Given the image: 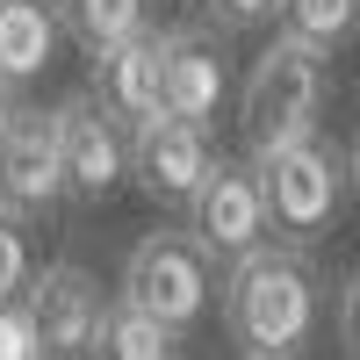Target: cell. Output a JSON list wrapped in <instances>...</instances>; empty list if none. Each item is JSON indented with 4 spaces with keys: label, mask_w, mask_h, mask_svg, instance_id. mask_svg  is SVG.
I'll use <instances>...</instances> for the list:
<instances>
[{
    "label": "cell",
    "mask_w": 360,
    "mask_h": 360,
    "mask_svg": "<svg viewBox=\"0 0 360 360\" xmlns=\"http://www.w3.org/2000/svg\"><path fill=\"white\" fill-rule=\"evenodd\" d=\"M123 130H144L152 115H166V58H159V37L115 44V51H94V86H86Z\"/></svg>",
    "instance_id": "obj_10"
},
{
    "label": "cell",
    "mask_w": 360,
    "mask_h": 360,
    "mask_svg": "<svg viewBox=\"0 0 360 360\" xmlns=\"http://www.w3.org/2000/svg\"><path fill=\"white\" fill-rule=\"evenodd\" d=\"M281 8H288V0H202V15L217 29H266Z\"/></svg>",
    "instance_id": "obj_18"
},
{
    "label": "cell",
    "mask_w": 360,
    "mask_h": 360,
    "mask_svg": "<svg viewBox=\"0 0 360 360\" xmlns=\"http://www.w3.org/2000/svg\"><path fill=\"white\" fill-rule=\"evenodd\" d=\"M29 281H37V259H29V217L0 209V303H22Z\"/></svg>",
    "instance_id": "obj_16"
},
{
    "label": "cell",
    "mask_w": 360,
    "mask_h": 360,
    "mask_svg": "<svg viewBox=\"0 0 360 360\" xmlns=\"http://www.w3.org/2000/svg\"><path fill=\"white\" fill-rule=\"evenodd\" d=\"M339 332H346V346L360 353V274L339 288Z\"/></svg>",
    "instance_id": "obj_19"
},
{
    "label": "cell",
    "mask_w": 360,
    "mask_h": 360,
    "mask_svg": "<svg viewBox=\"0 0 360 360\" xmlns=\"http://www.w3.org/2000/svg\"><path fill=\"white\" fill-rule=\"evenodd\" d=\"M51 8H58L65 37H72L86 58L130 44V37H144V0H51Z\"/></svg>",
    "instance_id": "obj_14"
},
{
    "label": "cell",
    "mask_w": 360,
    "mask_h": 360,
    "mask_svg": "<svg viewBox=\"0 0 360 360\" xmlns=\"http://www.w3.org/2000/svg\"><path fill=\"white\" fill-rule=\"evenodd\" d=\"M22 295H29V310H37V332H44L51 360H94L101 317H108L115 295H101V281L86 274L79 259H51Z\"/></svg>",
    "instance_id": "obj_7"
},
{
    "label": "cell",
    "mask_w": 360,
    "mask_h": 360,
    "mask_svg": "<svg viewBox=\"0 0 360 360\" xmlns=\"http://www.w3.org/2000/svg\"><path fill=\"white\" fill-rule=\"evenodd\" d=\"M8 108H15V101H8V79H0V115H8Z\"/></svg>",
    "instance_id": "obj_21"
},
{
    "label": "cell",
    "mask_w": 360,
    "mask_h": 360,
    "mask_svg": "<svg viewBox=\"0 0 360 360\" xmlns=\"http://www.w3.org/2000/svg\"><path fill=\"white\" fill-rule=\"evenodd\" d=\"M58 202H65V123L58 108L15 101L0 115V209L37 224Z\"/></svg>",
    "instance_id": "obj_5"
},
{
    "label": "cell",
    "mask_w": 360,
    "mask_h": 360,
    "mask_svg": "<svg viewBox=\"0 0 360 360\" xmlns=\"http://www.w3.org/2000/svg\"><path fill=\"white\" fill-rule=\"evenodd\" d=\"M180 217H188V231H195L217 259H245V252H259L266 238H274L266 180H259L252 159H217V166H209V180L195 188V202L180 209Z\"/></svg>",
    "instance_id": "obj_6"
},
{
    "label": "cell",
    "mask_w": 360,
    "mask_h": 360,
    "mask_svg": "<svg viewBox=\"0 0 360 360\" xmlns=\"http://www.w3.org/2000/svg\"><path fill=\"white\" fill-rule=\"evenodd\" d=\"M58 123H65V195L86 202V209H101L130 180V130L115 123L94 94L58 101Z\"/></svg>",
    "instance_id": "obj_8"
},
{
    "label": "cell",
    "mask_w": 360,
    "mask_h": 360,
    "mask_svg": "<svg viewBox=\"0 0 360 360\" xmlns=\"http://www.w3.org/2000/svg\"><path fill=\"white\" fill-rule=\"evenodd\" d=\"M217 288H224L217 281V252H209L188 224H180V231H166V224L144 231L137 245H130V259H123V281H115V295L137 303V310H152L166 332L202 324Z\"/></svg>",
    "instance_id": "obj_3"
},
{
    "label": "cell",
    "mask_w": 360,
    "mask_h": 360,
    "mask_svg": "<svg viewBox=\"0 0 360 360\" xmlns=\"http://www.w3.org/2000/svg\"><path fill=\"white\" fill-rule=\"evenodd\" d=\"M217 310H224V332L238 346V360H303L310 332H317V266L310 245H274L266 238L259 252L231 259V274L217 288Z\"/></svg>",
    "instance_id": "obj_1"
},
{
    "label": "cell",
    "mask_w": 360,
    "mask_h": 360,
    "mask_svg": "<svg viewBox=\"0 0 360 360\" xmlns=\"http://www.w3.org/2000/svg\"><path fill=\"white\" fill-rule=\"evenodd\" d=\"M324 94H332L324 51L281 29V37L245 65V86H238V130H245V152L259 159V152H281V144L317 137Z\"/></svg>",
    "instance_id": "obj_2"
},
{
    "label": "cell",
    "mask_w": 360,
    "mask_h": 360,
    "mask_svg": "<svg viewBox=\"0 0 360 360\" xmlns=\"http://www.w3.org/2000/svg\"><path fill=\"white\" fill-rule=\"evenodd\" d=\"M209 166H217V144H209L202 123L152 115L144 130H130V180H137V195H152V202L188 209L195 188L209 180Z\"/></svg>",
    "instance_id": "obj_9"
},
{
    "label": "cell",
    "mask_w": 360,
    "mask_h": 360,
    "mask_svg": "<svg viewBox=\"0 0 360 360\" xmlns=\"http://www.w3.org/2000/svg\"><path fill=\"white\" fill-rule=\"evenodd\" d=\"M58 37H65V22L51 0H0V79L8 86L37 79L58 58Z\"/></svg>",
    "instance_id": "obj_12"
},
{
    "label": "cell",
    "mask_w": 360,
    "mask_h": 360,
    "mask_svg": "<svg viewBox=\"0 0 360 360\" xmlns=\"http://www.w3.org/2000/svg\"><path fill=\"white\" fill-rule=\"evenodd\" d=\"M252 166L266 180V209H274V231L288 238V245H317V238L332 231L346 188H353V180H346V152H332L324 137L259 152Z\"/></svg>",
    "instance_id": "obj_4"
},
{
    "label": "cell",
    "mask_w": 360,
    "mask_h": 360,
    "mask_svg": "<svg viewBox=\"0 0 360 360\" xmlns=\"http://www.w3.org/2000/svg\"><path fill=\"white\" fill-rule=\"evenodd\" d=\"M281 29L303 37V44H317V51H339L353 29H360V0H288Z\"/></svg>",
    "instance_id": "obj_15"
},
{
    "label": "cell",
    "mask_w": 360,
    "mask_h": 360,
    "mask_svg": "<svg viewBox=\"0 0 360 360\" xmlns=\"http://www.w3.org/2000/svg\"><path fill=\"white\" fill-rule=\"evenodd\" d=\"M0 360H51L44 353V332H37V310L22 303H0Z\"/></svg>",
    "instance_id": "obj_17"
},
{
    "label": "cell",
    "mask_w": 360,
    "mask_h": 360,
    "mask_svg": "<svg viewBox=\"0 0 360 360\" xmlns=\"http://www.w3.org/2000/svg\"><path fill=\"white\" fill-rule=\"evenodd\" d=\"M159 58H166V115L209 130V123L224 115V94H231L224 51L209 44L202 29H166V37H159Z\"/></svg>",
    "instance_id": "obj_11"
},
{
    "label": "cell",
    "mask_w": 360,
    "mask_h": 360,
    "mask_svg": "<svg viewBox=\"0 0 360 360\" xmlns=\"http://www.w3.org/2000/svg\"><path fill=\"white\" fill-rule=\"evenodd\" d=\"M94 360H180V332H166L152 310H137V303H123V295H115L108 317H101Z\"/></svg>",
    "instance_id": "obj_13"
},
{
    "label": "cell",
    "mask_w": 360,
    "mask_h": 360,
    "mask_svg": "<svg viewBox=\"0 0 360 360\" xmlns=\"http://www.w3.org/2000/svg\"><path fill=\"white\" fill-rule=\"evenodd\" d=\"M346 180H353V195H360V130H353V144H346Z\"/></svg>",
    "instance_id": "obj_20"
}]
</instances>
